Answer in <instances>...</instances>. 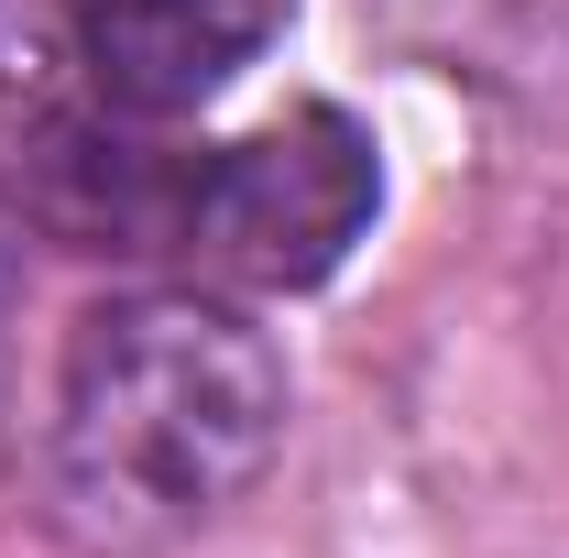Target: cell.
Wrapping results in <instances>:
<instances>
[{"label": "cell", "instance_id": "2", "mask_svg": "<svg viewBox=\"0 0 569 558\" xmlns=\"http://www.w3.org/2000/svg\"><path fill=\"white\" fill-rule=\"evenodd\" d=\"M372 209H383L372 132L329 99H296L230 142H198L176 263L209 285H241V296H296V285H329L351 263Z\"/></svg>", "mask_w": 569, "mask_h": 558}, {"label": "cell", "instance_id": "3", "mask_svg": "<svg viewBox=\"0 0 569 558\" xmlns=\"http://www.w3.org/2000/svg\"><path fill=\"white\" fill-rule=\"evenodd\" d=\"M296 0H67V44L88 88L132 121H187L284 33Z\"/></svg>", "mask_w": 569, "mask_h": 558}, {"label": "cell", "instance_id": "1", "mask_svg": "<svg viewBox=\"0 0 569 558\" xmlns=\"http://www.w3.org/2000/svg\"><path fill=\"white\" fill-rule=\"evenodd\" d=\"M284 449V361L209 285L99 296L56 361V526L88 558H153L219 526Z\"/></svg>", "mask_w": 569, "mask_h": 558}]
</instances>
